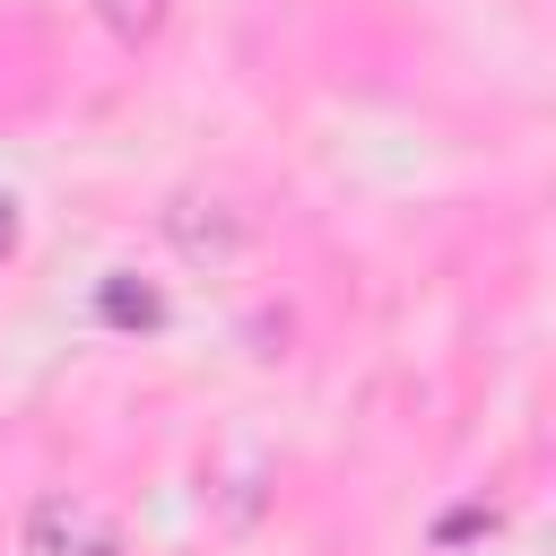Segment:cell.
Returning a JSON list of instances; mask_svg holds the SVG:
<instances>
[{"label":"cell","mask_w":556,"mask_h":556,"mask_svg":"<svg viewBox=\"0 0 556 556\" xmlns=\"http://www.w3.org/2000/svg\"><path fill=\"white\" fill-rule=\"evenodd\" d=\"M26 556H113V530H104L87 504L43 495V504H35V521H26Z\"/></svg>","instance_id":"6da1fadb"},{"label":"cell","mask_w":556,"mask_h":556,"mask_svg":"<svg viewBox=\"0 0 556 556\" xmlns=\"http://www.w3.org/2000/svg\"><path fill=\"white\" fill-rule=\"evenodd\" d=\"M104 17H113L122 35H148V26L165 17V0H104Z\"/></svg>","instance_id":"7a4b0ae2"}]
</instances>
